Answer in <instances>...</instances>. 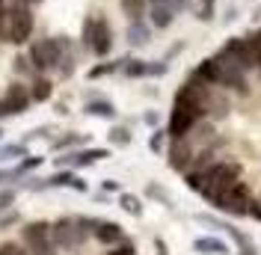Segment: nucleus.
<instances>
[{
	"label": "nucleus",
	"instance_id": "obj_1",
	"mask_svg": "<svg viewBox=\"0 0 261 255\" xmlns=\"http://www.w3.org/2000/svg\"><path fill=\"white\" fill-rule=\"evenodd\" d=\"M193 74H196V78H202L205 83H211V86H223V89H228V92L249 95V80H246V71L234 63V60H228L223 50H217V54H211L208 60H202V63L196 65Z\"/></svg>",
	"mask_w": 261,
	"mask_h": 255
},
{
	"label": "nucleus",
	"instance_id": "obj_2",
	"mask_svg": "<svg viewBox=\"0 0 261 255\" xmlns=\"http://www.w3.org/2000/svg\"><path fill=\"white\" fill-rule=\"evenodd\" d=\"M202 119H205V113H202V107H199L196 95L181 83V89L175 92V101H172V110H169L166 137H172V140H184V137H187Z\"/></svg>",
	"mask_w": 261,
	"mask_h": 255
},
{
	"label": "nucleus",
	"instance_id": "obj_3",
	"mask_svg": "<svg viewBox=\"0 0 261 255\" xmlns=\"http://www.w3.org/2000/svg\"><path fill=\"white\" fill-rule=\"evenodd\" d=\"M184 86L196 95L199 107H202V113H205V119H211V122H223L228 113H231V101H228V95H226L223 86H211V83H205V80L196 78V74H190V78L184 80Z\"/></svg>",
	"mask_w": 261,
	"mask_h": 255
},
{
	"label": "nucleus",
	"instance_id": "obj_4",
	"mask_svg": "<svg viewBox=\"0 0 261 255\" xmlns=\"http://www.w3.org/2000/svg\"><path fill=\"white\" fill-rule=\"evenodd\" d=\"M199 172H202V181H205L199 193H202L205 202H211L220 190H226L234 181H241V163L238 160H217V163H208Z\"/></svg>",
	"mask_w": 261,
	"mask_h": 255
},
{
	"label": "nucleus",
	"instance_id": "obj_5",
	"mask_svg": "<svg viewBox=\"0 0 261 255\" xmlns=\"http://www.w3.org/2000/svg\"><path fill=\"white\" fill-rule=\"evenodd\" d=\"M65 54H71V39L50 36V39H39L30 45V63L36 71H50V68H60Z\"/></svg>",
	"mask_w": 261,
	"mask_h": 255
},
{
	"label": "nucleus",
	"instance_id": "obj_6",
	"mask_svg": "<svg viewBox=\"0 0 261 255\" xmlns=\"http://www.w3.org/2000/svg\"><path fill=\"white\" fill-rule=\"evenodd\" d=\"M81 39L95 57H107V54L113 50V30H110V21L104 15L86 18V21H83V30H81Z\"/></svg>",
	"mask_w": 261,
	"mask_h": 255
},
{
	"label": "nucleus",
	"instance_id": "obj_7",
	"mask_svg": "<svg viewBox=\"0 0 261 255\" xmlns=\"http://www.w3.org/2000/svg\"><path fill=\"white\" fill-rule=\"evenodd\" d=\"M89 238V232L83 228L81 217H63V220H57V223L50 225V240H54V246L57 249H65V252H74V249H81L83 243Z\"/></svg>",
	"mask_w": 261,
	"mask_h": 255
},
{
	"label": "nucleus",
	"instance_id": "obj_8",
	"mask_svg": "<svg viewBox=\"0 0 261 255\" xmlns=\"http://www.w3.org/2000/svg\"><path fill=\"white\" fill-rule=\"evenodd\" d=\"M249 202H252L249 187L241 184V181H234L231 187L217 193L208 205H214L217 211H223V214H228V217H246V214H249Z\"/></svg>",
	"mask_w": 261,
	"mask_h": 255
},
{
	"label": "nucleus",
	"instance_id": "obj_9",
	"mask_svg": "<svg viewBox=\"0 0 261 255\" xmlns=\"http://www.w3.org/2000/svg\"><path fill=\"white\" fill-rule=\"evenodd\" d=\"M33 30H36V18H33V9L27 3H12L9 6V27H6V42L12 45H24L30 42Z\"/></svg>",
	"mask_w": 261,
	"mask_h": 255
},
{
	"label": "nucleus",
	"instance_id": "obj_10",
	"mask_svg": "<svg viewBox=\"0 0 261 255\" xmlns=\"http://www.w3.org/2000/svg\"><path fill=\"white\" fill-rule=\"evenodd\" d=\"M21 240L24 246L30 249L33 255H57L54 249V240H50V223L45 220H36V223H27L21 228Z\"/></svg>",
	"mask_w": 261,
	"mask_h": 255
},
{
	"label": "nucleus",
	"instance_id": "obj_11",
	"mask_svg": "<svg viewBox=\"0 0 261 255\" xmlns=\"http://www.w3.org/2000/svg\"><path fill=\"white\" fill-rule=\"evenodd\" d=\"M223 54H226L228 60H234L246 74H249V71H258V60H255V48H252L249 33H246V36H231V39H226Z\"/></svg>",
	"mask_w": 261,
	"mask_h": 255
},
{
	"label": "nucleus",
	"instance_id": "obj_12",
	"mask_svg": "<svg viewBox=\"0 0 261 255\" xmlns=\"http://www.w3.org/2000/svg\"><path fill=\"white\" fill-rule=\"evenodd\" d=\"M30 104H33L30 89L24 83H9L3 98H0V116H21V113L30 110Z\"/></svg>",
	"mask_w": 261,
	"mask_h": 255
},
{
	"label": "nucleus",
	"instance_id": "obj_13",
	"mask_svg": "<svg viewBox=\"0 0 261 255\" xmlns=\"http://www.w3.org/2000/svg\"><path fill=\"white\" fill-rule=\"evenodd\" d=\"M110 158V151L107 148H81V151H71V155H63V158H57V166H92L98 160H107Z\"/></svg>",
	"mask_w": 261,
	"mask_h": 255
},
{
	"label": "nucleus",
	"instance_id": "obj_14",
	"mask_svg": "<svg viewBox=\"0 0 261 255\" xmlns=\"http://www.w3.org/2000/svg\"><path fill=\"white\" fill-rule=\"evenodd\" d=\"M190 163H193V148L187 145V137L184 140H172V145H169V166L178 169V172H187Z\"/></svg>",
	"mask_w": 261,
	"mask_h": 255
},
{
	"label": "nucleus",
	"instance_id": "obj_15",
	"mask_svg": "<svg viewBox=\"0 0 261 255\" xmlns=\"http://www.w3.org/2000/svg\"><path fill=\"white\" fill-rule=\"evenodd\" d=\"M92 235H95V240L104 243V246H113V243H119V240H125L122 225L113 223V220H98L95 228H92Z\"/></svg>",
	"mask_w": 261,
	"mask_h": 255
},
{
	"label": "nucleus",
	"instance_id": "obj_16",
	"mask_svg": "<svg viewBox=\"0 0 261 255\" xmlns=\"http://www.w3.org/2000/svg\"><path fill=\"white\" fill-rule=\"evenodd\" d=\"M148 21H151L154 30H166L175 21V9L166 6V3H148Z\"/></svg>",
	"mask_w": 261,
	"mask_h": 255
},
{
	"label": "nucleus",
	"instance_id": "obj_17",
	"mask_svg": "<svg viewBox=\"0 0 261 255\" xmlns=\"http://www.w3.org/2000/svg\"><path fill=\"white\" fill-rule=\"evenodd\" d=\"M193 252H199V255H228L231 249H228L226 240L214 238V235H205V238L193 240Z\"/></svg>",
	"mask_w": 261,
	"mask_h": 255
},
{
	"label": "nucleus",
	"instance_id": "obj_18",
	"mask_svg": "<svg viewBox=\"0 0 261 255\" xmlns=\"http://www.w3.org/2000/svg\"><path fill=\"white\" fill-rule=\"evenodd\" d=\"M128 42L134 48H143L151 42V27L146 24V18H140V21H130L128 24Z\"/></svg>",
	"mask_w": 261,
	"mask_h": 255
},
{
	"label": "nucleus",
	"instance_id": "obj_19",
	"mask_svg": "<svg viewBox=\"0 0 261 255\" xmlns=\"http://www.w3.org/2000/svg\"><path fill=\"white\" fill-rule=\"evenodd\" d=\"M86 116H98V119H116V107L110 101H104V98H92V101H86V107H83Z\"/></svg>",
	"mask_w": 261,
	"mask_h": 255
},
{
	"label": "nucleus",
	"instance_id": "obj_20",
	"mask_svg": "<svg viewBox=\"0 0 261 255\" xmlns=\"http://www.w3.org/2000/svg\"><path fill=\"white\" fill-rule=\"evenodd\" d=\"M130 57H119V60H110V63H101L95 68H89V80H98V78H107V74H116V71H122L125 65H128Z\"/></svg>",
	"mask_w": 261,
	"mask_h": 255
},
{
	"label": "nucleus",
	"instance_id": "obj_21",
	"mask_svg": "<svg viewBox=\"0 0 261 255\" xmlns=\"http://www.w3.org/2000/svg\"><path fill=\"white\" fill-rule=\"evenodd\" d=\"M146 3L148 0H119V9L128 21H140V18H146Z\"/></svg>",
	"mask_w": 261,
	"mask_h": 255
},
{
	"label": "nucleus",
	"instance_id": "obj_22",
	"mask_svg": "<svg viewBox=\"0 0 261 255\" xmlns=\"http://www.w3.org/2000/svg\"><path fill=\"white\" fill-rule=\"evenodd\" d=\"M119 208L130 217H143V199L134 193H119Z\"/></svg>",
	"mask_w": 261,
	"mask_h": 255
},
{
	"label": "nucleus",
	"instance_id": "obj_23",
	"mask_svg": "<svg viewBox=\"0 0 261 255\" xmlns=\"http://www.w3.org/2000/svg\"><path fill=\"white\" fill-rule=\"evenodd\" d=\"M33 101H50L54 98V83L48 78H36L33 80V89H30Z\"/></svg>",
	"mask_w": 261,
	"mask_h": 255
},
{
	"label": "nucleus",
	"instance_id": "obj_24",
	"mask_svg": "<svg viewBox=\"0 0 261 255\" xmlns=\"http://www.w3.org/2000/svg\"><path fill=\"white\" fill-rule=\"evenodd\" d=\"M24 155H30V151H27V143H6V145H0V163H3V160H12V158H24Z\"/></svg>",
	"mask_w": 261,
	"mask_h": 255
},
{
	"label": "nucleus",
	"instance_id": "obj_25",
	"mask_svg": "<svg viewBox=\"0 0 261 255\" xmlns=\"http://www.w3.org/2000/svg\"><path fill=\"white\" fill-rule=\"evenodd\" d=\"M42 163H45V158H42V155H24V160H21V163L15 166L18 178H21V175H27L30 169H36V166H42Z\"/></svg>",
	"mask_w": 261,
	"mask_h": 255
},
{
	"label": "nucleus",
	"instance_id": "obj_26",
	"mask_svg": "<svg viewBox=\"0 0 261 255\" xmlns=\"http://www.w3.org/2000/svg\"><path fill=\"white\" fill-rule=\"evenodd\" d=\"M86 143V134H65V137H60L57 143H54V148L57 151H63V148H71V145H83Z\"/></svg>",
	"mask_w": 261,
	"mask_h": 255
},
{
	"label": "nucleus",
	"instance_id": "obj_27",
	"mask_svg": "<svg viewBox=\"0 0 261 255\" xmlns=\"http://www.w3.org/2000/svg\"><path fill=\"white\" fill-rule=\"evenodd\" d=\"M110 143L113 145H130V131L128 128H110Z\"/></svg>",
	"mask_w": 261,
	"mask_h": 255
},
{
	"label": "nucleus",
	"instance_id": "obj_28",
	"mask_svg": "<svg viewBox=\"0 0 261 255\" xmlns=\"http://www.w3.org/2000/svg\"><path fill=\"white\" fill-rule=\"evenodd\" d=\"M146 65L148 63H143V60H128V65L122 68L128 78H146Z\"/></svg>",
	"mask_w": 261,
	"mask_h": 255
},
{
	"label": "nucleus",
	"instance_id": "obj_29",
	"mask_svg": "<svg viewBox=\"0 0 261 255\" xmlns=\"http://www.w3.org/2000/svg\"><path fill=\"white\" fill-rule=\"evenodd\" d=\"M163 143H166V131H161V128H158V131L151 134V140H148V148H151L154 155H161V151H163Z\"/></svg>",
	"mask_w": 261,
	"mask_h": 255
},
{
	"label": "nucleus",
	"instance_id": "obj_30",
	"mask_svg": "<svg viewBox=\"0 0 261 255\" xmlns=\"http://www.w3.org/2000/svg\"><path fill=\"white\" fill-rule=\"evenodd\" d=\"M107 255H137V246L130 240H119V243H113V249Z\"/></svg>",
	"mask_w": 261,
	"mask_h": 255
},
{
	"label": "nucleus",
	"instance_id": "obj_31",
	"mask_svg": "<svg viewBox=\"0 0 261 255\" xmlns=\"http://www.w3.org/2000/svg\"><path fill=\"white\" fill-rule=\"evenodd\" d=\"M166 60H154V63L146 65V78H161V74H166Z\"/></svg>",
	"mask_w": 261,
	"mask_h": 255
},
{
	"label": "nucleus",
	"instance_id": "obj_32",
	"mask_svg": "<svg viewBox=\"0 0 261 255\" xmlns=\"http://www.w3.org/2000/svg\"><path fill=\"white\" fill-rule=\"evenodd\" d=\"M214 12H217V0H202V3H199V18H202V21H211Z\"/></svg>",
	"mask_w": 261,
	"mask_h": 255
},
{
	"label": "nucleus",
	"instance_id": "obj_33",
	"mask_svg": "<svg viewBox=\"0 0 261 255\" xmlns=\"http://www.w3.org/2000/svg\"><path fill=\"white\" fill-rule=\"evenodd\" d=\"M12 63H15L18 74H33V71H36V68H33V63H30V57H15Z\"/></svg>",
	"mask_w": 261,
	"mask_h": 255
},
{
	"label": "nucleus",
	"instance_id": "obj_34",
	"mask_svg": "<svg viewBox=\"0 0 261 255\" xmlns=\"http://www.w3.org/2000/svg\"><path fill=\"white\" fill-rule=\"evenodd\" d=\"M249 39H252V48H255V60H258V71H261V27H258V30L249 33Z\"/></svg>",
	"mask_w": 261,
	"mask_h": 255
},
{
	"label": "nucleus",
	"instance_id": "obj_35",
	"mask_svg": "<svg viewBox=\"0 0 261 255\" xmlns=\"http://www.w3.org/2000/svg\"><path fill=\"white\" fill-rule=\"evenodd\" d=\"M148 196H154V199H161L166 208H172V199H169V196H166V193H163L158 184H151V187H148Z\"/></svg>",
	"mask_w": 261,
	"mask_h": 255
},
{
	"label": "nucleus",
	"instance_id": "obj_36",
	"mask_svg": "<svg viewBox=\"0 0 261 255\" xmlns=\"http://www.w3.org/2000/svg\"><path fill=\"white\" fill-rule=\"evenodd\" d=\"M0 255H27L18 243H0Z\"/></svg>",
	"mask_w": 261,
	"mask_h": 255
},
{
	"label": "nucleus",
	"instance_id": "obj_37",
	"mask_svg": "<svg viewBox=\"0 0 261 255\" xmlns=\"http://www.w3.org/2000/svg\"><path fill=\"white\" fill-rule=\"evenodd\" d=\"M12 202H15V190H0V211H6Z\"/></svg>",
	"mask_w": 261,
	"mask_h": 255
},
{
	"label": "nucleus",
	"instance_id": "obj_38",
	"mask_svg": "<svg viewBox=\"0 0 261 255\" xmlns=\"http://www.w3.org/2000/svg\"><path fill=\"white\" fill-rule=\"evenodd\" d=\"M249 217H255L261 223V199H252V202H249Z\"/></svg>",
	"mask_w": 261,
	"mask_h": 255
},
{
	"label": "nucleus",
	"instance_id": "obj_39",
	"mask_svg": "<svg viewBox=\"0 0 261 255\" xmlns=\"http://www.w3.org/2000/svg\"><path fill=\"white\" fill-rule=\"evenodd\" d=\"M6 181H18L15 169H0V184H6Z\"/></svg>",
	"mask_w": 261,
	"mask_h": 255
},
{
	"label": "nucleus",
	"instance_id": "obj_40",
	"mask_svg": "<svg viewBox=\"0 0 261 255\" xmlns=\"http://www.w3.org/2000/svg\"><path fill=\"white\" fill-rule=\"evenodd\" d=\"M71 190H77V193H86V190H89V184H86L83 178H77V175H74V181H71Z\"/></svg>",
	"mask_w": 261,
	"mask_h": 255
},
{
	"label": "nucleus",
	"instance_id": "obj_41",
	"mask_svg": "<svg viewBox=\"0 0 261 255\" xmlns=\"http://www.w3.org/2000/svg\"><path fill=\"white\" fill-rule=\"evenodd\" d=\"M104 190H110V193H119V181H113V178H104V184H101Z\"/></svg>",
	"mask_w": 261,
	"mask_h": 255
},
{
	"label": "nucleus",
	"instance_id": "obj_42",
	"mask_svg": "<svg viewBox=\"0 0 261 255\" xmlns=\"http://www.w3.org/2000/svg\"><path fill=\"white\" fill-rule=\"evenodd\" d=\"M18 220V214H6V217H0V228H6V225H12Z\"/></svg>",
	"mask_w": 261,
	"mask_h": 255
},
{
	"label": "nucleus",
	"instance_id": "obj_43",
	"mask_svg": "<svg viewBox=\"0 0 261 255\" xmlns=\"http://www.w3.org/2000/svg\"><path fill=\"white\" fill-rule=\"evenodd\" d=\"M154 249H158V255H169V249H166V243L161 238H154Z\"/></svg>",
	"mask_w": 261,
	"mask_h": 255
},
{
	"label": "nucleus",
	"instance_id": "obj_44",
	"mask_svg": "<svg viewBox=\"0 0 261 255\" xmlns=\"http://www.w3.org/2000/svg\"><path fill=\"white\" fill-rule=\"evenodd\" d=\"M146 122L148 125H158V113H146Z\"/></svg>",
	"mask_w": 261,
	"mask_h": 255
},
{
	"label": "nucleus",
	"instance_id": "obj_45",
	"mask_svg": "<svg viewBox=\"0 0 261 255\" xmlns=\"http://www.w3.org/2000/svg\"><path fill=\"white\" fill-rule=\"evenodd\" d=\"M18 3H27V6H36V3H42V0H18Z\"/></svg>",
	"mask_w": 261,
	"mask_h": 255
},
{
	"label": "nucleus",
	"instance_id": "obj_46",
	"mask_svg": "<svg viewBox=\"0 0 261 255\" xmlns=\"http://www.w3.org/2000/svg\"><path fill=\"white\" fill-rule=\"evenodd\" d=\"M0 140H3V128H0Z\"/></svg>",
	"mask_w": 261,
	"mask_h": 255
},
{
	"label": "nucleus",
	"instance_id": "obj_47",
	"mask_svg": "<svg viewBox=\"0 0 261 255\" xmlns=\"http://www.w3.org/2000/svg\"><path fill=\"white\" fill-rule=\"evenodd\" d=\"M0 6H6V3H3V0H0Z\"/></svg>",
	"mask_w": 261,
	"mask_h": 255
}]
</instances>
